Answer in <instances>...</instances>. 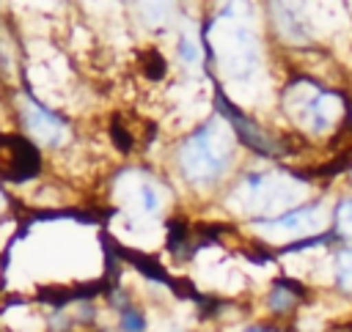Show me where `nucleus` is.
<instances>
[{
    "mask_svg": "<svg viewBox=\"0 0 352 332\" xmlns=\"http://www.w3.org/2000/svg\"><path fill=\"white\" fill-rule=\"evenodd\" d=\"M201 36L228 88H248L261 74V44L250 0H223V8L201 27Z\"/></svg>",
    "mask_w": 352,
    "mask_h": 332,
    "instance_id": "f257e3e1",
    "label": "nucleus"
},
{
    "mask_svg": "<svg viewBox=\"0 0 352 332\" xmlns=\"http://www.w3.org/2000/svg\"><path fill=\"white\" fill-rule=\"evenodd\" d=\"M228 121L217 112L204 126H198L179 145V167L182 176L195 187H209L226 176L234 162V132L226 126Z\"/></svg>",
    "mask_w": 352,
    "mask_h": 332,
    "instance_id": "f03ea898",
    "label": "nucleus"
},
{
    "mask_svg": "<svg viewBox=\"0 0 352 332\" xmlns=\"http://www.w3.org/2000/svg\"><path fill=\"white\" fill-rule=\"evenodd\" d=\"M305 195H308V187L302 181L256 170V173H248L239 181V187L234 189V206L242 211L278 217L289 209H297Z\"/></svg>",
    "mask_w": 352,
    "mask_h": 332,
    "instance_id": "7ed1b4c3",
    "label": "nucleus"
},
{
    "mask_svg": "<svg viewBox=\"0 0 352 332\" xmlns=\"http://www.w3.org/2000/svg\"><path fill=\"white\" fill-rule=\"evenodd\" d=\"M283 104H286L289 115L302 129H308L311 134L330 132L341 121V115H344V99L338 93H333V91L319 88L311 80H297L286 91Z\"/></svg>",
    "mask_w": 352,
    "mask_h": 332,
    "instance_id": "20e7f679",
    "label": "nucleus"
},
{
    "mask_svg": "<svg viewBox=\"0 0 352 332\" xmlns=\"http://www.w3.org/2000/svg\"><path fill=\"white\" fill-rule=\"evenodd\" d=\"M327 225V209L324 206H297L270 220H256V228L267 239H294L311 236Z\"/></svg>",
    "mask_w": 352,
    "mask_h": 332,
    "instance_id": "39448f33",
    "label": "nucleus"
},
{
    "mask_svg": "<svg viewBox=\"0 0 352 332\" xmlns=\"http://www.w3.org/2000/svg\"><path fill=\"white\" fill-rule=\"evenodd\" d=\"M19 115H22V123H25L28 134L36 143L50 145V148H58V145L66 143V137H69L66 121L55 110H50L44 102H38L36 96H30V93L19 96Z\"/></svg>",
    "mask_w": 352,
    "mask_h": 332,
    "instance_id": "423d86ee",
    "label": "nucleus"
},
{
    "mask_svg": "<svg viewBox=\"0 0 352 332\" xmlns=\"http://www.w3.org/2000/svg\"><path fill=\"white\" fill-rule=\"evenodd\" d=\"M118 195H121V203L126 209H132L138 217H157L162 211V189L154 178L138 173V170H129L121 176L118 181Z\"/></svg>",
    "mask_w": 352,
    "mask_h": 332,
    "instance_id": "0eeeda50",
    "label": "nucleus"
},
{
    "mask_svg": "<svg viewBox=\"0 0 352 332\" xmlns=\"http://www.w3.org/2000/svg\"><path fill=\"white\" fill-rule=\"evenodd\" d=\"M270 14L275 30L292 41V44H308L311 41V22L302 0H270Z\"/></svg>",
    "mask_w": 352,
    "mask_h": 332,
    "instance_id": "6e6552de",
    "label": "nucleus"
},
{
    "mask_svg": "<svg viewBox=\"0 0 352 332\" xmlns=\"http://www.w3.org/2000/svg\"><path fill=\"white\" fill-rule=\"evenodd\" d=\"M217 112H220V115L236 129V134H239L248 145H253L258 154H275V151H278V145H275V143H272V140H270V137H267L250 118H245V115H242L226 96H217Z\"/></svg>",
    "mask_w": 352,
    "mask_h": 332,
    "instance_id": "1a4fd4ad",
    "label": "nucleus"
},
{
    "mask_svg": "<svg viewBox=\"0 0 352 332\" xmlns=\"http://www.w3.org/2000/svg\"><path fill=\"white\" fill-rule=\"evenodd\" d=\"M25 154H33V145H28L25 140H19V137L0 140V176H8L14 181L28 178L36 170V159H16Z\"/></svg>",
    "mask_w": 352,
    "mask_h": 332,
    "instance_id": "9d476101",
    "label": "nucleus"
},
{
    "mask_svg": "<svg viewBox=\"0 0 352 332\" xmlns=\"http://www.w3.org/2000/svg\"><path fill=\"white\" fill-rule=\"evenodd\" d=\"M176 55L179 60L187 66V69H198L204 66V55H206V47H204V36L201 30H195L192 25H187L179 38H176Z\"/></svg>",
    "mask_w": 352,
    "mask_h": 332,
    "instance_id": "9b49d317",
    "label": "nucleus"
},
{
    "mask_svg": "<svg viewBox=\"0 0 352 332\" xmlns=\"http://www.w3.org/2000/svg\"><path fill=\"white\" fill-rule=\"evenodd\" d=\"M138 8H140V16L146 19V25L160 27L162 22L170 19V14H173V0H138Z\"/></svg>",
    "mask_w": 352,
    "mask_h": 332,
    "instance_id": "f8f14e48",
    "label": "nucleus"
},
{
    "mask_svg": "<svg viewBox=\"0 0 352 332\" xmlns=\"http://www.w3.org/2000/svg\"><path fill=\"white\" fill-rule=\"evenodd\" d=\"M336 280H338V285L344 291L352 294V250L338 252V258H336Z\"/></svg>",
    "mask_w": 352,
    "mask_h": 332,
    "instance_id": "ddd939ff",
    "label": "nucleus"
},
{
    "mask_svg": "<svg viewBox=\"0 0 352 332\" xmlns=\"http://www.w3.org/2000/svg\"><path fill=\"white\" fill-rule=\"evenodd\" d=\"M336 230L344 239H352V198H344L336 206Z\"/></svg>",
    "mask_w": 352,
    "mask_h": 332,
    "instance_id": "4468645a",
    "label": "nucleus"
},
{
    "mask_svg": "<svg viewBox=\"0 0 352 332\" xmlns=\"http://www.w3.org/2000/svg\"><path fill=\"white\" fill-rule=\"evenodd\" d=\"M292 305H294V294H292L286 285H275L272 294H270V307H272L275 313H286Z\"/></svg>",
    "mask_w": 352,
    "mask_h": 332,
    "instance_id": "2eb2a0df",
    "label": "nucleus"
},
{
    "mask_svg": "<svg viewBox=\"0 0 352 332\" xmlns=\"http://www.w3.org/2000/svg\"><path fill=\"white\" fill-rule=\"evenodd\" d=\"M118 327L121 332H146V318L138 310H124L118 318Z\"/></svg>",
    "mask_w": 352,
    "mask_h": 332,
    "instance_id": "dca6fc26",
    "label": "nucleus"
},
{
    "mask_svg": "<svg viewBox=\"0 0 352 332\" xmlns=\"http://www.w3.org/2000/svg\"><path fill=\"white\" fill-rule=\"evenodd\" d=\"M245 332H272V329H267V327H250V329H245Z\"/></svg>",
    "mask_w": 352,
    "mask_h": 332,
    "instance_id": "f3484780",
    "label": "nucleus"
},
{
    "mask_svg": "<svg viewBox=\"0 0 352 332\" xmlns=\"http://www.w3.org/2000/svg\"><path fill=\"white\" fill-rule=\"evenodd\" d=\"M6 209V198H3V192H0V211Z\"/></svg>",
    "mask_w": 352,
    "mask_h": 332,
    "instance_id": "a211bd4d",
    "label": "nucleus"
},
{
    "mask_svg": "<svg viewBox=\"0 0 352 332\" xmlns=\"http://www.w3.org/2000/svg\"><path fill=\"white\" fill-rule=\"evenodd\" d=\"M44 3H55V0H44Z\"/></svg>",
    "mask_w": 352,
    "mask_h": 332,
    "instance_id": "6ab92c4d",
    "label": "nucleus"
}]
</instances>
